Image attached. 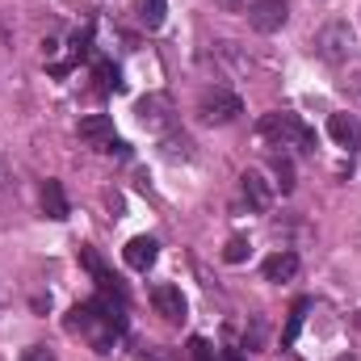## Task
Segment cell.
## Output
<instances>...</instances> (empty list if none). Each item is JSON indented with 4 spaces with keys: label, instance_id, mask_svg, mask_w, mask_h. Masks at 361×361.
I'll return each mask as SVG.
<instances>
[{
    "label": "cell",
    "instance_id": "obj_12",
    "mask_svg": "<svg viewBox=\"0 0 361 361\" xmlns=\"http://www.w3.org/2000/svg\"><path fill=\"white\" fill-rule=\"evenodd\" d=\"M160 156H164L169 164H185V160H193L197 152H193V139H189L185 130H164V139H160Z\"/></svg>",
    "mask_w": 361,
    "mask_h": 361
},
{
    "label": "cell",
    "instance_id": "obj_24",
    "mask_svg": "<svg viewBox=\"0 0 361 361\" xmlns=\"http://www.w3.org/2000/svg\"><path fill=\"white\" fill-rule=\"evenodd\" d=\"M105 152H109V156H118V160H126V156H130V152H126V143H122V139H114V143H109V147H105Z\"/></svg>",
    "mask_w": 361,
    "mask_h": 361
},
{
    "label": "cell",
    "instance_id": "obj_22",
    "mask_svg": "<svg viewBox=\"0 0 361 361\" xmlns=\"http://www.w3.org/2000/svg\"><path fill=\"white\" fill-rule=\"evenodd\" d=\"M4 193H13V164L4 160V152H0V197Z\"/></svg>",
    "mask_w": 361,
    "mask_h": 361
},
{
    "label": "cell",
    "instance_id": "obj_23",
    "mask_svg": "<svg viewBox=\"0 0 361 361\" xmlns=\"http://www.w3.org/2000/svg\"><path fill=\"white\" fill-rule=\"evenodd\" d=\"M97 80H101V89H118V72H114L109 63H101V68H97Z\"/></svg>",
    "mask_w": 361,
    "mask_h": 361
},
{
    "label": "cell",
    "instance_id": "obj_2",
    "mask_svg": "<svg viewBox=\"0 0 361 361\" xmlns=\"http://www.w3.org/2000/svg\"><path fill=\"white\" fill-rule=\"evenodd\" d=\"M257 135L261 139H269L273 147H294V152H315V130L298 118V114H290V109H277V114H265L261 122H257Z\"/></svg>",
    "mask_w": 361,
    "mask_h": 361
},
{
    "label": "cell",
    "instance_id": "obj_15",
    "mask_svg": "<svg viewBox=\"0 0 361 361\" xmlns=\"http://www.w3.org/2000/svg\"><path fill=\"white\" fill-rule=\"evenodd\" d=\"M135 8H139V21H143L147 30H160L164 17H169V4H164V0H135Z\"/></svg>",
    "mask_w": 361,
    "mask_h": 361
},
{
    "label": "cell",
    "instance_id": "obj_11",
    "mask_svg": "<svg viewBox=\"0 0 361 361\" xmlns=\"http://www.w3.org/2000/svg\"><path fill=\"white\" fill-rule=\"evenodd\" d=\"M152 307H156L164 319H173V324L185 319V294H180L177 286H156V290H152Z\"/></svg>",
    "mask_w": 361,
    "mask_h": 361
},
{
    "label": "cell",
    "instance_id": "obj_19",
    "mask_svg": "<svg viewBox=\"0 0 361 361\" xmlns=\"http://www.w3.org/2000/svg\"><path fill=\"white\" fill-rule=\"evenodd\" d=\"M244 257H248V240H244V235H231V240H227V248H223V261L240 265Z\"/></svg>",
    "mask_w": 361,
    "mask_h": 361
},
{
    "label": "cell",
    "instance_id": "obj_17",
    "mask_svg": "<svg viewBox=\"0 0 361 361\" xmlns=\"http://www.w3.org/2000/svg\"><path fill=\"white\" fill-rule=\"evenodd\" d=\"M307 307H311V302H294V311H290V324H286V332H281V349H290V345L298 341V332H302V315H307Z\"/></svg>",
    "mask_w": 361,
    "mask_h": 361
},
{
    "label": "cell",
    "instance_id": "obj_4",
    "mask_svg": "<svg viewBox=\"0 0 361 361\" xmlns=\"http://www.w3.org/2000/svg\"><path fill=\"white\" fill-rule=\"evenodd\" d=\"M240 114H244V101L227 89H206L197 97V118H202L206 126H227V122H235Z\"/></svg>",
    "mask_w": 361,
    "mask_h": 361
},
{
    "label": "cell",
    "instance_id": "obj_7",
    "mask_svg": "<svg viewBox=\"0 0 361 361\" xmlns=\"http://www.w3.org/2000/svg\"><path fill=\"white\" fill-rule=\"evenodd\" d=\"M240 189H244V202H248V210H257V214H265L273 206V180L265 173H257V169H248L244 177H240Z\"/></svg>",
    "mask_w": 361,
    "mask_h": 361
},
{
    "label": "cell",
    "instance_id": "obj_20",
    "mask_svg": "<svg viewBox=\"0 0 361 361\" xmlns=\"http://www.w3.org/2000/svg\"><path fill=\"white\" fill-rule=\"evenodd\" d=\"M189 353H193V361H219V357H214V349H210L202 336H193V341H189Z\"/></svg>",
    "mask_w": 361,
    "mask_h": 361
},
{
    "label": "cell",
    "instance_id": "obj_18",
    "mask_svg": "<svg viewBox=\"0 0 361 361\" xmlns=\"http://www.w3.org/2000/svg\"><path fill=\"white\" fill-rule=\"evenodd\" d=\"M273 173H277V189H281V193H294V164H290L286 152L273 156Z\"/></svg>",
    "mask_w": 361,
    "mask_h": 361
},
{
    "label": "cell",
    "instance_id": "obj_1",
    "mask_svg": "<svg viewBox=\"0 0 361 361\" xmlns=\"http://www.w3.org/2000/svg\"><path fill=\"white\" fill-rule=\"evenodd\" d=\"M72 328L89 341L97 353H109L114 341L126 332V302H122V294H114V298H92L85 307H76V311H72Z\"/></svg>",
    "mask_w": 361,
    "mask_h": 361
},
{
    "label": "cell",
    "instance_id": "obj_25",
    "mask_svg": "<svg viewBox=\"0 0 361 361\" xmlns=\"http://www.w3.org/2000/svg\"><path fill=\"white\" fill-rule=\"evenodd\" d=\"M214 4H219V8H227V13H235V8H244L248 0H214Z\"/></svg>",
    "mask_w": 361,
    "mask_h": 361
},
{
    "label": "cell",
    "instance_id": "obj_27",
    "mask_svg": "<svg viewBox=\"0 0 361 361\" xmlns=\"http://www.w3.org/2000/svg\"><path fill=\"white\" fill-rule=\"evenodd\" d=\"M336 361H357V357H353V353H345V357H336Z\"/></svg>",
    "mask_w": 361,
    "mask_h": 361
},
{
    "label": "cell",
    "instance_id": "obj_13",
    "mask_svg": "<svg viewBox=\"0 0 361 361\" xmlns=\"http://www.w3.org/2000/svg\"><path fill=\"white\" fill-rule=\"evenodd\" d=\"M42 214L55 219V223L68 219V193H63L59 180H42Z\"/></svg>",
    "mask_w": 361,
    "mask_h": 361
},
{
    "label": "cell",
    "instance_id": "obj_21",
    "mask_svg": "<svg viewBox=\"0 0 361 361\" xmlns=\"http://www.w3.org/2000/svg\"><path fill=\"white\" fill-rule=\"evenodd\" d=\"M21 361H55V349H47V345H30V349L21 353Z\"/></svg>",
    "mask_w": 361,
    "mask_h": 361
},
{
    "label": "cell",
    "instance_id": "obj_10",
    "mask_svg": "<svg viewBox=\"0 0 361 361\" xmlns=\"http://www.w3.org/2000/svg\"><path fill=\"white\" fill-rule=\"evenodd\" d=\"M328 135H332L341 147L361 152V122L353 118V114H332V118H328Z\"/></svg>",
    "mask_w": 361,
    "mask_h": 361
},
{
    "label": "cell",
    "instance_id": "obj_26",
    "mask_svg": "<svg viewBox=\"0 0 361 361\" xmlns=\"http://www.w3.org/2000/svg\"><path fill=\"white\" fill-rule=\"evenodd\" d=\"M139 361H164V357H160V353H143Z\"/></svg>",
    "mask_w": 361,
    "mask_h": 361
},
{
    "label": "cell",
    "instance_id": "obj_8",
    "mask_svg": "<svg viewBox=\"0 0 361 361\" xmlns=\"http://www.w3.org/2000/svg\"><path fill=\"white\" fill-rule=\"evenodd\" d=\"M156 257H160V244H156L152 235H135V240L122 248V261H126L135 273H147L152 265H156Z\"/></svg>",
    "mask_w": 361,
    "mask_h": 361
},
{
    "label": "cell",
    "instance_id": "obj_28",
    "mask_svg": "<svg viewBox=\"0 0 361 361\" xmlns=\"http://www.w3.org/2000/svg\"><path fill=\"white\" fill-rule=\"evenodd\" d=\"M353 324H357V328H361V311H357V319H353Z\"/></svg>",
    "mask_w": 361,
    "mask_h": 361
},
{
    "label": "cell",
    "instance_id": "obj_16",
    "mask_svg": "<svg viewBox=\"0 0 361 361\" xmlns=\"http://www.w3.org/2000/svg\"><path fill=\"white\" fill-rule=\"evenodd\" d=\"M80 261H85V269H89L97 281H101V290H114V281H118V277H114V273L101 265V257H97L92 248H80Z\"/></svg>",
    "mask_w": 361,
    "mask_h": 361
},
{
    "label": "cell",
    "instance_id": "obj_14",
    "mask_svg": "<svg viewBox=\"0 0 361 361\" xmlns=\"http://www.w3.org/2000/svg\"><path fill=\"white\" fill-rule=\"evenodd\" d=\"M298 269H302V265H298L294 252H273L269 261H265V281H277V286H281V281H294Z\"/></svg>",
    "mask_w": 361,
    "mask_h": 361
},
{
    "label": "cell",
    "instance_id": "obj_3",
    "mask_svg": "<svg viewBox=\"0 0 361 361\" xmlns=\"http://www.w3.org/2000/svg\"><path fill=\"white\" fill-rule=\"evenodd\" d=\"M315 55L332 68H345L353 55H357V30L349 21H328L319 34H315Z\"/></svg>",
    "mask_w": 361,
    "mask_h": 361
},
{
    "label": "cell",
    "instance_id": "obj_6",
    "mask_svg": "<svg viewBox=\"0 0 361 361\" xmlns=\"http://www.w3.org/2000/svg\"><path fill=\"white\" fill-rule=\"evenodd\" d=\"M290 21V0H252L248 4V25L257 34H277Z\"/></svg>",
    "mask_w": 361,
    "mask_h": 361
},
{
    "label": "cell",
    "instance_id": "obj_9",
    "mask_svg": "<svg viewBox=\"0 0 361 361\" xmlns=\"http://www.w3.org/2000/svg\"><path fill=\"white\" fill-rule=\"evenodd\" d=\"M76 130H80V139H85V143L101 147V152L114 143V118H109V114H89V118H80V126H76Z\"/></svg>",
    "mask_w": 361,
    "mask_h": 361
},
{
    "label": "cell",
    "instance_id": "obj_5",
    "mask_svg": "<svg viewBox=\"0 0 361 361\" xmlns=\"http://www.w3.org/2000/svg\"><path fill=\"white\" fill-rule=\"evenodd\" d=\"M135 114H139V122H143L147 130H160V135L173 130V122H177V105H173L169 92H147V97H139Z\"/></svg>",
    "mask_w": 361,
    "mask_h": 361
}]
</instances>
